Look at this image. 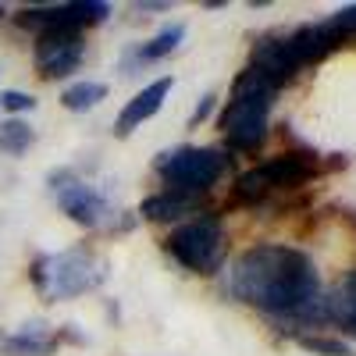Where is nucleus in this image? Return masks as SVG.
<instances>
[{
  "mask_svg": "<svg viewBox=\"0 0 356 356\" xmlns=\"http://www.w3.org/2000/svg\"><path fill=\"white\" fill-rule=\"evenodd\" d=\"M228 289L243 303L289 321L328 317L321 307L317 267L303 250L292 246H253L228 271Z\"/></svg>",
  "mask_w": 356,
  "mask_h": 356,
  "instance_id": "f257e3e1",
  "label": "nucleus"
},
{
  "mask_svg": "<svg viewBox=\"0 0 356 356\" xmlns=\"http://www.w3.org/2000/svg\"><path fill=\"white\" fill-rule=\"evenodd\" d=\"M271 104H275V86L246 68L239 75V82H235L225 111H221V132H225V143L232 150L253 154L267 139V114H271Z\"/></svg>",
  "mask_w": 356,
  "mask_h": 356,
  "instance_id": "f03ea898",
  "label": "nucleus"
},
{
  "mask_svg": "<svg viewBox=\"0 0 356 356\" xmlns=\"http://www.w3.org/2000/svg\"><path fill=\"white\" fill-rule=\"evenodd\" d=\"M104 278H107V260L89 253L86 246L54 253V257H40L33 267L36 289L43 296H50V300H75V296L104 285Z\"/></svg>",
  "mask_w": 356,
  "mask_h": 356,
  "instance_id": "7ed1b4c3",
  "label": "nucleus"
},
{
  "mask_svg": "<svg viewBox=\"0 0 356 356\" xmlns=\"http://www.w3.org/2000/svg\"><path fill=\"white\" fill-rule=\"evenodd\" d=\"M228 157L221 150H200V146H178L157 157V175L168 193L178 196H200L221 182Z\"/></svg>",
  "mask_w": 356,
  "mask_h": 356,
  "instance_id": "20e7f679",
  "label": "nucleus"
},
{
  "mask_svg": "<svg viewBox=\"0 0 356 356\" xmlns=\"http://www.w3.org/2000/svg\"><path fill=\"white\" fill-rule=\"evenodd\" d=\"M225 228L218 214H200L168 235V253L189 271H214L221 264Z\"/></svg>",
  "mask_w": 356,
  "mask_h": 356,
  "instance_id": "39448f33",
  "label": "nucleus"
},
{
  "mask_svg": "<svg viewBox=\"0 0 356 356\" xmlns=\"http://www.w3.org/2000/svg\"><path fill=\"white\" fill-rule=\"evenodd\" d=\"M314 164L303 157V154H282V157H271L264 161L260 168L246 171L235 186V196L239 200H264L267 193L275 189H292V186H303L310 178Z\"/></svg>",
  "mask_w": 356,
  "mask_h": 356,
  "instance_id": "423d86ee",
  "label": "nucleus"
},
{
  "mask_svg": "<svg viewBox=\"0 0 356 356\" xmlns=\"http://www.w3.org/2000/svg\"><path fill=\"white\" fill-rule=\"evenodd\" d=\"M82 65V36L75 29H43L36 36V68L43 79H65Z\"/></svg>",
  "mask_w": 356,
  "mask_h": 356,
  "instance_id": "0eeeda50",
  "label": "nucleus"
},
{
  "mask_svg": "<svg viewBox=\"0 0 356 356\" xmlns=\"http://www.w3.org/2000/svg\"><path fill=\"white\" fill-rule=\"evenodd\" d=\"M111 15L107 4H100V0H75V4H50V8H29L18 22L25 29H79L82 25H97Z\"/></svg>",
  "mask_w": 356,
  "mask_h": 356,
  "instance_id": "6e6552de",
  "label": "nucleus"
},
{
  "mask_svg": "<svg viewBox=\"0 0 356 356\" xmlns=\"http://www.w3.org/2000/svg\"><path fill=\"white\" fill-rule=\"evenodd\" d=\"M57 203H61V211L75 221V225H86V228H97L107 221L111 207L107 200L86 182H72V186H57Z\"/></svg>",
  "mask_w": 356,
  "mask_h": 356,
  "instance_id": "1a4fd4ad",
  "label": "nucleus"
},
{
  "mask_svg": "<svg viewBox=\"0 0 356 356\" xmlns=\"http://www.w3.org/2000/svg\"><path fill=\"white\" fill-rule=\"evenodd\" d=\"M171 75H164V79H157V82H150L146 89H139V93L125 104V111L118 114V136H129L132 129H139L143 122H150V118L161 111V104H164V97L171 93Z\"/></svg>",
  "mask_w": 356,
  "mask_h": 356,
  "instance_id": "9d476101",
  "label": "nucleus"
},
{
  "mask_svg": "<svg viewBox=\"0 0 356 356\" xmlns=\"http://www.w3.org/2000/svg\"><path fill=\"white\" fill-rule=\"evenodd\" d=\"M285 43H289L292 61L303 68V65L321 61L324 54H332L339 47V33L332 25H303V29H296V33H289Z\"/></svg>",
  "mask_w": 356,
  "mask_h": 356,
  "instance_id": "9b49d317",
  "label": "nucleus"
},
{
  "mask_svg": "<svg viewBox=\"0 0 356 356\" xmlns=\"http://www.w3.org/2000/svg\"><path fill=\"white\" fill-rule=\"evenodd\" d=\"M54 346H57V335L47 328V324H25L22 332L4 339V349L11 356H50Z\"/></svg>",
  "mask_w": 356,
  "mask_h": 356,
  "instance_id": "f8f14e48",
  "label": "nucleus"
},
{
  "mask_svg": "<svg viewBox=\"0 0 356 356\" xmlns=\"http://www.w3.org/2000/svg\"><path fill=\"white\" fill-rule=\"evenodd\" d=\"M324 314H328L332 321H339L349 335H356V271L339 282L332 300H324Z\"/></svg>",
  "mask_w": 356,
  "mask_h": 356,
  "instance_id": "ddd939ff",
  "label": "nucleus"
},
{
  "mask_svg": "<svg viewBox=\"0 0 356 356\" xmlns=\"http://www.w3.org/2000/svg\"><path fill=\"white\" fill-rule=\"evenodd\" d=\"M189 211H196V196H178V193H157L150 200H143L139 207V214L150 221H175Z\"/></svg>",
  "mask_w": 356,
  "mask_h": 356,
  "instance_id": "4468645a",
  "label": "nucleus"
},
{
  "mask_svg": "<svg viewBox=\"0 0 356 356\" xmlns=\"http://www.w3.org/2000/svg\"><path fill=\"white\" fill-rule=\"evenodd\" d=\"M186 40V29L182 25H171V29H164V33H157L150 43H143L132 57H136V61H161V57H168L171 50H178V43H182ZM132 57H129V61H132Z\"/></svg>",
  "mask_w": 356,
  "mask_h": 356,
  "instance_id": "2eb2a0df",
  "label": "nucleus"
},
{
  "mask_svg": "<svg viewBox=\"0 0 356 356\" xmlns=\"http://www.w3.org/2000/svg\"><path fill=\"white\" fill-rule=\"evenodd\" d=\"M104 97H107L104 82H75V86H68L61 93V104L68 111H89V107H97Z\"/></svg>",
  "mask_w": 356,
  "mask_h": 356,
  "instance_id": "dca6fc26",
  "label": "nucleus"
},
{
  "mask_svg": "<svg viewBox=\"0 0 356 356\" xmlns=\"http://www.w3.org/2000/svg\"><path fill=\"white\" fill-rule=\"evenodd\" d=\"M33 129H29L25 122H18V118H11V122H0V154H25L29 146H33Z\"/></svg>",
  "mask_w": 356,
  "mask_h": 356,
  "instance_id": "f3484780",
  "label": "nucleus"
},
{
  "mask_svg": "<svg viewBox=\"0 0 356 356\" xmlns=\"http://www.w3.org/2000/svg\"><path fill=\"white\" fill-rule=\"evenodd\" d=\"M296 342H300L307 353H314V356H353V349H349L342 339H324V335H296Z\"/></svg>",
  "mask_w": 356,
  "mask_h": 356,
  "instance_id": "a211bd4d",
  "label": "nucleus"
},
{
  "mask_svg": "<svg viewBox=\"0 0 356 356\" xmlns=\"http://www.w3.org/2000/svg\"><path fill=\"white\" fill-rule=\"evenodd\" d=\"M0 107L4 111H33L36 107V100L29 97V93H18V89H8V93H0Z\"/></svg>",
  "mask_w": 356,
  "mask_h": 356,
  "instance_id": "6ab92c4d",
  "label": "nucleus"
},
{
  "mask_svg": "<svg viewBox=\"0 0 356 356\" xmlns=\"http://www.w3.org/2000/svg\"><path fill=\"white\" fill-rule=\"evenodd\" d=\"M328 25L335 29L339 36H342V33H356V4H353V8H342V11H339V15L328 22Z\"/></svg>",
  "mask_w": 356,
  "mask_h": 356,
  "instance_id": "aec40b11",
  "label": "nucleus"
},
{
  "mask_svg": "<svg viewBox=\"0 0 356 356\" xmlns=\"http://www.w3.org/2000/svg\"><path fill=\"white\" fill-rule=\"evenodd\" d=\"M211 111H214V97H203V100H200V107L193 111V125L207 122V118H211Z\"/></svg>",
  "mask_w": 356,
  "mask_h": 356,
  "instance_id": "412c9836",
  "label": "nucleus"
},
{
  "mask_svg": "<svg viewBox=\"0 0 356 356\" xmlns=\"http://www.w3.org/2000/svg\"><path fill=\"white\" fill-rule=\"evenodd\" d=\"M0 18H4V4H0Z\"/></svg>",
  "mask_w": 356,
  "mask_h": 356,
  "instance_id": "4be33fe9",
  "label": "nucleus"
}]
</instances>
